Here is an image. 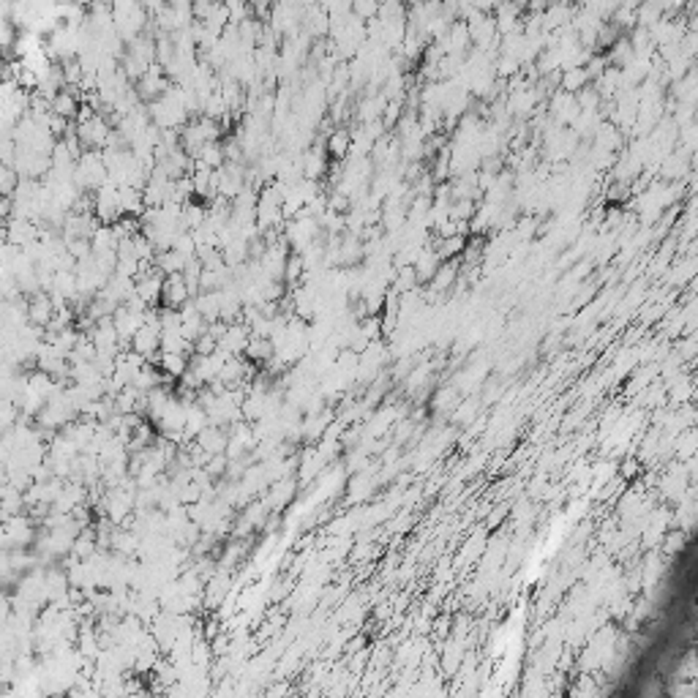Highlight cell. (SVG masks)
Returning a JSON list of instances; mask_svg holds the SVG:
<instances>
[{
    "instance_id": "cell-7",
    "label": "cell",
    "mask_w": 698,
    "mask_h": 698,
    "mask_svg": "<svg viewBox=\"0 0 698 698\" xmlns=\"http://www.w3.org/2000/svg\"><path fill=\"white\" fill-rule=\"evenodd\" d=\"M352 14H355L357 20L374 17V14H377V6H374V3H371V6H369V3H352Z\"/></svg>"
},
{
    "instance_id": "cell-2",
    "label": "cell",
    "mask_w": 698,
    "mask_h": 698,
    "mask_svg": "<svg viewBox=\"0 0 698 698\" xmlns=\"http://www.w3.org/2000/svg\"><path fill=\"white\" fill-rule=\"evenodd\" d=\"M191 300V289L186 284V279H183V273H178V276H169L166 281H164V297H161V306L164 309H183V306H189Z\"/></svg>"
},
{
    "instance_id": "cell-3",
    "label": "cell",
    "mask_w": 698,
    "mask_h": 698,
    "mask_svg": "<svg viewBox=\"0 0 698 698\" xmlns=\"http://www.w3.org/2000/svg\"><path fill=\"white\" fill-rule=\"evenodd\" d=\"M325 150L333 161H344L352 150V131L349 128H336L327 139H325Z\"/></svg>"
},
{
    "instance_id": "cell-4",
    "label": "cell",
    "mask_w": 698,
    "mask_h": 698,
    "mask_svg": "<svg viewBox=\"0 0 698 698\" xmlns=\"http://www.w3.org/2000/svg\"><path fill=\"white\" fill-rule=\"evenodd\" d=\"M159 363H161V371H164L166 377H186L191 369L189 355H164V352H161Z\"/></svg>"
},
{
    "instance_id": "cell-5",
    "label": "cell",
    "mask_w": 698,
    "mask_h": 698,
    "mask_svg": "<svg viewBox=\"0 0 698 698\" xmlns=\"http://www.w3.org/2000/svg\"><path fill=\"white\" fill-rule=\"evenodd\" d=\"M246 355L256 363H267V360L276 357V344H273V339H251Z\"/></svg>"
},
{
    "instance_id": "cell-6",
    "label": "cell",
    "mask_w": 698,
    "mask_h": 698,
    "mask_svg": "<svg viewBox=\"0 0 698 698\" xmlns=\"http://www.w3.org/2000/svg\"><path fill=\"white\" fill-rule=\"evenodd\" d=\"M219 352V339L216 336H210L208 330L196 339V344H194V355H199V357H210V355H216Z\"/></svg>"
},
{
    "instance_id": "cell-1",
    "label": "cell",
    "mask_w": 698,
    "mask_h": 698,
    "mask_svg": "<svg viewBox=\"0 0 698 698\" xmlns=\"http://www.w3.org/2000/svg\"><path fill=\"white\" fill-rule=\"evenodd\" d=\"M55 314H58V309H55V303H52V297H49L47 292L33 295L31 303H28V322H31L33 327L47 330V327L52 325Z\"/></svg>"
}]
</instances>
